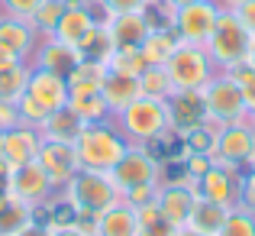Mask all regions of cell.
Segmentation results:
<instances>
[{
  "label": "cell",
  "instance_id": "6da1fadb",
  "mask_svg": "<svg viewBox=\"0 0 255 236\" xmlns=\"http://www.w3.org/2000/svg\"><path fill=\"white\" fill-rule=\"evenodd\" d=\"M249 45H252V32L233 16V10H223L204 49L210 52V58H213L217 68L233 71V68H239V65H246Z\"/></svg>",
  "mask_w": 255,
  "mask_h": 236
},
{
  "label": "cell",
  "instance_id": "7a4b0ae2",
  "mask_svg": "<svg viewBox=\"0 0 255 236\" xmlns=\"http://www.w3.org/2000/svg\"><path fill=\"white\" fill-rule=\"evenodd\" d=\"M126 146L129 143L123 133L110 130L107 123H87L81 136L75 139L78 162H81V168H91V172H110L126 152Z\"/></svg>",
  "mask_w": 255,
  "mask_h": 236
},
{
  "label": "cell",
  "instance_id": "3957f363",
  "mask_svg": "<svg viewBox=\"0 0 255 236\" xmlns=\"http://www.w3.org/2000/svg\"><path fill=\"white\" fill-rule=\"evenodd\" d=\"M120 117V126H123V136L132 139V143L145 146L152 139L171 133V120H168V104L162 97H136Z\"/></svg>",
  "mask_w": 255,
  "mask_h": 236
},
{
  "label": "cell",
  "instance_id": "277c9868",
  "mask_svg": "<svg viewBox=\"0 0 255 236\" xmlns=\"http://www.w3.org/2000/svg\"><path fill=\"white\" fill-rule=\"evenodd\" d=\"M174 91H200L213 75H217V65H213L210 52L204 45H191V42H181L174 49V55L165 65Z\"/></svg>",
  "mask_w": 255,
  "mask_h": 236
},
{
  "label": "cell",
  "instance_id": "5b68a950",
  "mask_svg": "<svg viewBox=\"0 0 255 236\" xmlns=\"http://www.w3.org/2000/svg\"><path fill=\"white\" fill-rule=\"evenodd\" d=\"M204 100H207V113H210L213 126H230V123H243L249 107L243 100V91H239L236 78L230 71H220L207 81L204 87Z\"/></svg>",
  "mask_w": 255,
  "mask_h": 236
},
{
  "label": "cell",
  "instance_id": "8992f818",
  "mask_svg": "<svg viewBox=\"0 0 255 236\" xmlns=\"http://www.w3.org/2000/svg\"><path fill=\"white\" fill-rule=\"evenodd\" d=\"M65 198L78 207V211H94L104 214L107 207H113L123 194L113 185V178L107 172H91V168H81L75 178L65 185Z\"/></svg>",
  "mask_w": 255,
  "mask_h": 236
},
{
  "label": "cell",
  "instance_id": "52a82bcc",
  "mask_svg": "<svg viewBox=\"0 0 255 236\" xmlns=\"http://www.w3.org/2000/svg\"><path fill=\"white\" fill-rule=\"evenodd\" d=\"M113 178V185L120 188V194L139 185H158L162 181V162L152 156L145 146H126V152L120 162L107 172Z\"/></svg>",
  "mask_w": 255,
  "mask_h": 236
},
{
  "label": "cell",
  "instance_id": "ba28073f",
  "mask_svg": "<svg viewBox=\"0 0 255 236\" xmlns=\"http://www.w3.org/2000/svg\"><path fill=\"white\" fill-rule=\"evenodd\" d=\"M220 13H223V6H220L217 0H197V3L178 6V10H174V32H178L181 42L207 45Z\"/></svg>",
  "mask_w": 255,
  "mask_h": 236
},
{
  "label": "cell",
  "instance_id": "9c48e42d",
  "mask_svg": "<svg viewBox=\"0 0 255 236\" xmlns=\"http://www.w3.org/2000/svg\"><path fill=\"white\" fill-rule=\"evenodd\" d=\"M197 194L213 204L223 207H239V188H243V172L239 165H230V162H213L204 175L197 178Z\"/></svg>",
  "mask_w": 255,
  "mask_h": 236
},
{
  "label": "cell",
  "instance_id": "30bf717a",
  "mask_svg": "<svg viewBox=\"0 0 255 236\" xmlns=\"http://www.w3.org/2000/svg\"><path fill=\"white\" fill-rule=\"evenodd\" d=\"M213 162L255 165V126L246 123V120H243V123H230V126H217Z\"/></svg>",
  "mask_w": 255,
  "mask_h": 236
},
{
  "label": "cell",
  "instance_id": "8fae6325",
  "mask_svg": "<svg viewBox=\"0 0 255 236\" xmlns=\"http://www.w3.org/2000/svg\"><path fill=\"white\" fill-rule=\"evenodd\" d=\"M3 188H6L10 198L23 201V204H29V207H39L42 201H49V194H52V181H49V175H45V168L39 165V162H26V165L10 168V175L3 178Z\"/></svg>",
  "mask_w": 255,
  "mask_h": 236
},
{
  "label": "cell",
  "instance_id": "7c38bea8",
  "mask_svg": "<svg viewBox=\"0 0 255 236\" xmlns=\"http://www.w3.org/2000/svg\"><path fill=\"white\" fill-rule=\"evenodd\" d=\"M36 162L45 168L52 188H65L78 172H81V162H78L75 143H52V139H42Z\"/></svg>",
  "mask_w": 255,
  "mask_h": 236
},
{
  "label": "cell",
  "instance_id": "4fadbf2b",
  "mask_svg": "<svg viewBox=\"0 0 255 236\" xmlns=\"http://www.w3.org/2000/svg\"><path fill=\"white\" fill-rule=\"evenodd\" d=\"M168 120H171V133L184 136L194 126L210 123V113H207V100L204 91H174L168 100Z\"/></svg>",
  "mask_w": 255,
  "mask_h": 236
},
{
  "label": "cell",
  "instance_id": "5bb4252c",
  "mask_svg": "<svg viewBox=\"0 0 255 236\" xmlns=\"http://www.w3.org/2000/svg\"><path fill=\"white\" fill-rule=\"evenodd\" d=\"M104 29L110 36L113 49H139L149 36V19L142 10H129V13H107Z\"/></svg>",
  "mask_w": 255,
  "mask_h": 236
},
{
  "label": "cell",
  "instance_id": "9a60e30c",
  "mask_svg": "<svg viewBox=\"0 0 255 236\" xmlns=\"http://www.w3.org/2000/svg\"><path fill=\"white\" fill-rule=\"evenodd\" d=\"M194 198H197V188L187 185V181H158L155 191V207L162 211V217L174 227H184L191 217Z\"/></svg>",
  "mask_w": 255,
  "mask_h": 236
},
{
  "label": "cell",
  "instance_id": "2e32d148",
  "mask_svg": "<svg viewBox=\"0 0 255 236\" xmlns=\"http://www.w3.org/2000/svg\"><path fill=\"white\" fill-rule=\"evenodd\" d=\"M26 94H29L45 113L62 110V107L68 104V81L52 75V71H45V68H32L29 71V84H26Z\"/></svg>",
  "mask_w": 255,
  "mask_h": 236
},
{
  "label": "cell",
  "instance_id": "e0dca14e",
  "mask_svg": "<svg viewBox=\"0 0 255 236\" xmlns=\"http://www.w3.org/2000/svg\"><path fill=\"white\" fill-rule=\"evenodd\" d=\"M78 62H81V52H78L75 45L58 42V39H52V36L39 39V45H36V68H45V71H52V75L68 81V75L78 68Z\"/></svg>",
  "mask_w": 255,
  "mask_h": 236
},
{
  "label": "cell",
  "instance_id": "ac0fdd59",
  "mask_svg": "<svg viewBox=\"0 0 255 236\" xmlns=\"http://www.w3.org/2000/svg\"><path fill=\"white\" fill-rule=\"evenodd\" d=\"M65 107L75 117H81L84 123H104L110 117V107H107L97 84H68V104Z\"/></svg>",
  "mask_w": 255,
  "mask_h": 236
},
{
  "label": "cell",
  "instance_id": "d6986e66",
  "mask_svg": "<svg viewBox=\"0 0 255 236\" xmlns=\"http://www.w3.org/2000/svg\"><path fill=\"white\" fill-rule=\"evenodd\" d=\"M39 146H42V136H39L36 126H13V130L3 133V159L10 168L26 165V162H36Z\"/></svg>",
  "mask_w": 255,
  "mask_h": 236
},
{
  "label": "cell",
  "instance_id": "ffe728a7",
  "mask_svg": "<svg viewBox=\"0 0 255 236\" xmlns=\"http://www.w3.org/2000/svg\"><path fill=\"white\" fill-rule=\"evenodd\" d=\"M97 236H139V217L136 207H129L123 198L113 207H107L97 217Z\"/></svg>",
  "mask_w": 255,
  "mask_h": 236
},
{
  "label": "cell",
  "instance_id": "44dd1931",
  "mask_svg": "<svg viewBox=\"0 0 255 236\" xmlns=\"http://www.w3.org/2000/svg\"><path fill=\"white\" fill-rule=\"evenodd\" d=\"M84 126L87 123L81 117H75L68 107H62V110H52L49 117H45V123L39 126V136L52 139V143H75V139L81 136Z\"/></svg>",
  "mask_w": 255,
  "mask_h": 236
},
{
  "label": "cell",
  "instance_id": "7402d4cb",
  "mask_svg": "<svg viewBox=\"0 0 255 236\" xmlns=\"http://www.w3.org/2000/svg\"><path fill=\"white\" fill-rule=\"evenodd\" d=\"M94 13L87 3H78V6H65L62 19H58L55 32H52V39H58V42H68V45H78V39L84 36L87 29L94 26Z\"/></svg>",
  "mask_w": 255,
  "mask_h": 236
},
{
  "label": "cell",
  "instance_id": "603a6c76",
  "mask_svg": "<svg viewBox=\"0 0 255 236\" xmlns=\"http://www.w3.org/2000/svg\"><path fill=\"white\" fill-rule=\"evenodd\" d=\"M0 42L10 45L13 52H19V55L26 58L39 45V39H36V29L29 26V19H19V16H6V13H0Z\"/></svg>",
  "mask_w": 255,
  "mask_h": 236
},
{
  "label": "cell",
  "instance_id": "cb8c5ba5",
  "mask_svg": "<svg viewBox=\"0 0 255 236\" xmlns=\"http://www.w3.org/2000/svg\"><path fill=\"white\" fill-rule=\"evenodd\" d=\"M100 94H104V100H107V107H110V113H123L136 97H142V87H139V78L107 75L104 84H100Z\"/></svg>",
  "mask_w": 255,
  "mask_h": 236
},
{
  "label": "cell",
  "instance_id": "d4e9b609",
  "mask_svg": "<svg viewBox=\"0 0 255 236\" xmlns=\"http://www.w3.org/2000/svg\"><path fill=\"white\" fill-rule=\"evenodd\" d=\"M233 207H223V204H213V201L207 198H194V207H191V217H187V227H194V230L207 233V236H217L220 227L226 224V217H230Z\"/></svg>",
  "mask_w": 255,
  "mask_h": 236
},
{
  "label": "cell",
  "instance_id": "484cf974",
  "mask_svg": "<svg viewBox=\"0 0 255 236\" xmlns=\"http://www.w3.org/2000/svg\"><path fill=\"white\" fill-rule=\"evenodd\" d=\"M178 45H181V39H178L174 29H152L149 36H145V42L139 45V52H142L145 65H158V68H165Z\"/></svg>",
  "mask_w": 255,
  "mask_h": 236
},
{
  "label": "cell",
  "instance_id": "4316f807",
  "mask_svg": "<svg viewBox=\"0 0 255 236\" xmlns=\"http://www.w3.org/2000/svg\"><path fill=\"white\" fill-rule=\"evenodd\" d=\"M32 217H36V207H29V204H23V201L6 194V201L0 204V236H16Z\"/></svg>",
  "mask_w": 255,
  "mask_h": 236
},
{
  "label": "cell",
  "instance_id": "83f0119b",
  "mask_svg": "<svg viewBox=\"0 0 255 236\" xmlns=\"http://www.w3.org/2000/svg\"><path fill=\"white\" fill-rule=\"evenodd\" d=\"M110 75H123V78H139L149 65H145L139 49H110V55L104 58Z\"/></svg>",
  "mask_w": 255,
  "mask_h": 236
},
{
  "label": "cell",
  "instance_id": "f1b7e54d",
  "mask_svg": "<svg viewBox=\"0 0 255 236\" xmlns=\"http://www.w3.org/2000/svg\"><path fill=\"white\" fill-rule=\"evenodd\" d=\"M78 52H81V58H97V62H104L107 55H110V36H107V29H104V23H97L94 19V26L84 32L81 39H78V45H75Z\"/></svg>",
  "mask_w": 255,
  "mask_h": 236
},
{
  "label": "cell",
  "instance_id": "f546056e",
  "mask_svg": "<svg viewBox=\"0 0 255 236\" xmlns=\"http://www.w3.org/2000/svg\"><path fill=\"white\" fill-rule=\"evenodd\" d=\"M136 217H139V236H174L178 233V227L162 217L155 201L145 204V207H136Z\"/></svg>",
  "mask_w": 255,
  "mask_h": 236
},
{
  "label": "cell",
  "instance_id": "4dcf8cb0",
  "mask_svg": "<svg viewBox=\"0 0 255 236\" xmlns=\"http://www.w3.org/2000/svg\"><path fill=\"white\" fill-rule=\"evenodd\" d=\"M65 13V0H39V6L29 13V26L36 32H45V36H52L58 26V19H62Z\"/></svg>",
  "mask_w": 255,
  "mask_h": 236
},
{
  "label": "cell",
  "instance_id": "1f68e13d",
  "mask_svg": "<svg viewBox=\"0 0 255 236\" xmlns=\"http://www.w3.org/2000/svg\"><path fill=\"white\" fill-rule=\"evenodd\" d=\"M29 71H32V65H26V62L16 65V68H10V71H0V100H10V104H16V100L26 94Z\"/></svg>",
  "mask_w": 255,
  "mask_h": 236
},
{
  "label": "cell",
  "instance_id": "d6a6232c",
  "mask_svg": "<svg viewBox=\"0 0 255 236\" xmlns=\"http://www.w3.org/2000/svg\"><path fill=\"white\" fill-rule=\"evenodd\" d=\"M139 87H142L145 97H162V100H168L171 94H174V84H171L168 71L158 68V65H149V68L139 75Z\"/></svg>",
  "mask_w": 255,
  "mask_h": 236
},
{
  "label": "cell",
  "instance_id": "836d02e7",
  "mask_svg": "<svg viewBox=\"0 0 255 236\" xmlns=\"http://www.w3.org/2000/svg\"><path fill=\"white\" fill-rule=\"evenodd\" d=\"M213 143H217V126L204 123V126H194L181 136V146L184 152H197V156H213Z\"/></svg>",
  "mask_w": 255,
  "mask_h": 236
},
{
  "label": "cell",
  "instance_id": "e575fe53",
  "mask_svg": "<svg viewBox=\"0 0 255 236\" xmlns=\"http://www.w3.org/2000/svg\"><path fill=\"white\" fill-rule=\"evenodd\" d=\"M217 236H255V214L246 207H233Z\"/></svg>",
  "mask_w": 255,
  "mask_h": 236
},
{
  "label": "cell",
  "instance_id": "d590c367",
  "mask_svg": "<svg viewBox=\"0 0 255 236\" xmlns=\"http://www.w3.org/2000/svg\"><path fill=\"white\" fill-rule=\"evenodd\" d=\"M107 75H110V71H107L104 62H97V58H81L78 68L68 75V84H97L100 87Z\"/></svg>",
  "mask_w": 255,
  "mask_h": 236
},
{
  "label": "cell",
  "instance_id": "8d00e7d4",
  "mask_svg": "<svg viewBox=\"0 0 255 236\" xmlns=\"http://www.w3.org/2000/svg\"><path fill=\"white\" fill-rule=\"evenodd\" d=\"M16 110H19V123H23V126H36V130L45 123V117H49V113H45L29 94H23V97L16 100Z\"/></svg>",
  "mask_w": 255,
  "mask_h": 236
},
{
  "label": "cell",
  "instance_id": "74e56055",
  "mask_svg": "<svg viewBox=\"0 0 255 236\" xmlns=\"http://www.w3.org/2000/svg\"><path fill=\"white\" fill-rule=\"evenodd\" d=\"M233 78H236V84H239V91H243V100H246V107H255V68L252 65H239V68H233L230 71Z\"/></svg>",
  "mask_w": 255,
  "mask_h": 236
},
{
  "label": "cell",
  "instance_id": "f35d334b",
  "mask_svg": "<svg viewBox=\"0 0 255 236\" xmlns=\"http://www.w3.org/2000/svg\"><path fill=\"white\" fill-rule=\"evenodd\" d=\"M75 214H78V207L71 204L68 198H62L58 204L49 207V220H45V224H49L52 230H58V227H71V224H75Z\"/></svg>",
  "mask_w": 255,
  "mask_h": 236
},
{
  "label": "cell",
  "instance_id": "ab89813d",
  "mask_svg": "<svg viewBox=\"0 0 255 236\" xmlns=\"http://www.w3.org/2000/svg\"><path fill=\"white\" fill-rule=\"evenodd\" d=\"M155 191H158V185H139V188L123 191V201L129 207H145V204H152V201H155Z\"/></svg>",
  "mask_w": 255,
  "mask_h": 236
},
{
  "label": "cell",
  "instance_id": "60d3db41",
  "mask_svg": "<svg viewBox=\"0 0 255 236\" xmlns=\"http://www.w3.org/2000/svg\"><path fill=\"white\" fill-rule=\"evenodd\" d=\"M6 16H19V19H29V13L39 6V0H0Z\"/></svg>",
  "mask_w": 255,
  "mask_h": 236
},
{
  "label": "cell",
  "instance_id": "b9f144b4",
  "mask_svg": "<svg viewBox=\"0 0 255 236\" xmlns=\"http://www.w3.org/2000/svg\"><path fill=\"white\" fill-rule=\"evenodd\" d=\"M239 207L255 214V165L249 175H243V188H239Z\"/></svg>",
  "mask_w": 255,
  "mask_h": 236
},
{
  "label": "cell",
  "instance_id": "7bdbcfd3",
  "mask_svg": "<svg viewBox=\"0 0 255 236\" xmlns=\"http://www.w3.org/2000/svg\"><path fill=\"white\" fill-rule=\"evenodd\" d=\"M233 10V16L239 19V23L246 26V29L255 36V0H243V3H236V6H230Z\"/></svg>",
  "mask_w": 255,
  "mask_h": 236
},
{
  "label": "cell",
  "instance_id": "ee69618b",
  "mask_svg": "<svg viewBox=\"0 0 255 236\" xmlns=\"http://www.w3.org/2000/svg\"><path fill=\"white\" fill-rule=\"evenodd\" d=\"M97 217H100V214H94V211H78L71 227H75L81 236H97Z\"/></svg>",
  "mask_w": 255,
  "mask_h": 236
},
{
  "label": "cell",
  "instance_id": "f6af8a7d",
  "mask_svg": "<svg viewBox=\"0 0 255 236\" xmlns=\"http://www.w3.org/2000/svg\"><path fill=\"white\" fill-rule=\"evenodd\" d=\"M13 126H19V110H16V104H10V100H0V133L13 130Z\"/></svg>",
  "mask_w": 255,
  "mask_h": 236
},
{
  "label": "cell",
  "instance_id": "bcb514c9",
  "mask_svg": "<svg viewBox=\"0 0 255 236\" xmlns=\"http://www.w3.org/2000/svg\"><path fill=\"white\" fill-rule=\"evenodd\" d=\"M104 13H129V10H142L145 0H100Z\"/></svg>",
  "mask_w": 255,
  "mask_h": 236
},
{
  "label": "cell",
  "instance_id": "7dc6e473",
  "mask_svg": "<svg viewBox=\"0 0 255 236\" xmlns=\"http://www.w3.org/2000/svg\"><path fill=\"white\" fill-rule=\"evenodd\" d=\"M26 58L19 55V52H13L10 45H3L0 42V71H10V68H16V65H23Z\"/></svg>",
  "mask_w": 255,
  "mask_h": 236
},
{
  "label": "cell",
  "instance_id": "c3c4849f",
  "mask_svg": "<svg viewBox=\"0 0 255 236\" xmlns=\"http://www.w3.org/2000/svg\"><path fill=\"white\" fill-rule=\"evenodd\" d=\"M16 236H52V227L45 224V220H36V217H32V220H29V224H26Z\"/></svg>",
  "mask_w": 255,
  "mask_h": 236
},
{
  "label": "cell",
  "instance_id": "681fc988",
  "mask_svg": "<svg viewBox=\"0 0 255 236\" xmlns=\"http://www.w3.org/2000/svg\"><path fill=\"white\" fill-rule=\"evenodd\" d=\"M174 236H207V233H200V230H194V227H178V233H174Z\"/></svg>",
  "mask_w": 255,
  "mask_h": 236
},
{
  "label": "cell",
  "instance_id": "f907efd6",
  "mask_svg": "<svg viewBox=\"0 0 255 236\" xmlns=\"http://www.w3.org/2000/svg\"><path fill=\"white\" fill-rule=\"evenodd\" d=\"M52 236H81V233L75 227H58V230H52Z\"/></svg>",
  "mask_w": 255,
  "mask_h": 236
},
{
  "label": "cell",
  "instance_id": "816d5d0a",
  "mask_svg": "<svg viewBox=\"0 0 255 236\" xmlns=\"http://www.w3.org/2000/svg\"><path fill=\"white\" fill-rule=\"evenodd\" d=\"M165 3H168V6H174V10H178V6H187V3H197V0H165Z\"/></svg>",
  "mask_w": 255,
  "mask_h": 236
},
{
  "label": "cell",
  "instance_id": "f5cc1de1",
  "mask_svg": "<svg viewBox=\"0 0 255 236\" xmlns=\"http://www.w3.org/2000/svg\"><path fill=\"white\" fill-rule=\"evenodd\" d=\"M246 65H252V68H255V36H252V45H249V58H246Z\"/></svg>",
  "mask_w": 255,
  "mask_h": 236
},
{
  "label": "cell",
  "instance_id": "db71d44e",
  "mask_svg": "<svg viewBox=\"0 0 255 236\" xmlns=\"http://www.w3.org/2000/svg\"><path fill=\"white\" fill-rule=\"evenodd\" d=\"M3 201H6V188L0 185V204H3Z\"/></svg>",
  "mask_w": 255,
  "mask_h": 236
},
{
  "label": "cell",
  "instance_id": "11a10c76",
  "mask_svg": "<svg viewBox=\"0 0 255 236\" xmlns=\"http://www.w3.org/2000/svg\"><path fill=\"white\" fill-rule=\"evenodd\" d=\"M236 3H243V0H226V10H230V6H236Z\"/></svg>",
  "mask_w": 255,
  "mask_h": 236
},
{
  "label": "cell",
  "instance_id": "9f6ffc18",
  "mask_svg": "<svg viewBox=\"0 0 255 236\" xmlns=\"http://www.w3.org/2000/svg\"><path fill=\"white\" fill-rule=\"evenodd\" d=\"M249 113H252V126H255V107H252V110H249Z\"/></svg>",
  "mask_w": 255,
  "mask_h": 236
},
{
  "label": "cell",
  "instance_id": "6f0895ef",
  "mask_svg": "<svg viewBox=\"0 0 255 236\" xmlns=\"http://www.w3.org/2000/svg\"><path fill=\"white\" fill-rule=\"evenodd\" d=\"M0 185H3V178H0Z\"/></svg>",
  "mask_w": 255,
  "mask_h": 236
}]
</instances>
